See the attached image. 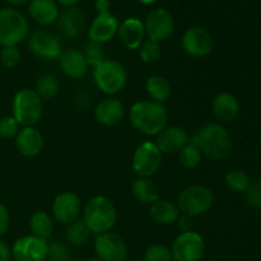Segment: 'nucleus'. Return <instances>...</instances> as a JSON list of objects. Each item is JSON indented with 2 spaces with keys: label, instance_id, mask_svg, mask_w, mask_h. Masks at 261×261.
<instances>
[{
  "label": "nucleus",
  "instance_id": "obj_1",
  "mask_svg": "<svg viewBox=\"0 0 261 261\" xmlns=\"http://www.w3.org/2000/svg\"><path fill=\"white\" fill-rule=\"evenodd\" d=\"M130 122L140 134L157 137L168 122V111L163 103L154 101H138L130 109Z\"/></svg>",
  "mask_w": 261,
  "mask_h": 261
},
{
  "label": "nucleus",
  "instance_id": "obj_2",
  "mask_svg": "<svg viewBox=\"0 0 261 261\" xmlns=\"http://www.w3.org/2000/svg\"><path fill=\"white\" fill-rule=\"evenodd\" d=\"M201 154L212 161H223L233 149V140L221 124H206L195 134Z\"/></svg>",
  "mask_w": 261,
  "mask_h": 261
},
{
  "label": "nucleus",
  "instance_id": "obj_3",
  "mask_svg": "<svg viewBox=\"0 0 261 261\" xmlns=\"http://www.w3.org/2000/svg\"><path fill=\"white\" fill-rule=\"evenodd\" d=\"M83 222L91 233L110 232L117 222V211L112 201L105 196H94L84 206Z\"/></svg>",
  "mask_w": 261,
  "mask_h": 261
},
{
  "label": "nucleus",
  "instance_id": "obj_4",
  "mask_svg": "<svg viewBox=\"0 0 261 261\" xmlns=\"http://www.w3.org/2000/svg\"><path fill=\"white\" fill-rule=\"evenodd\" d=\"M12 111L20 126H35L43 114V103L35 89L23 88L13 97Z\"/></svg>",
  "mask_w": 261,
  "mask_h": 261
},
{
  "label": "nucleus",
  "instance_id": "obj_5",
  "mask_svg": "<svg viewBox=\"0 0 261 261\" xmlns=\"http://www.w3.org/2000/svg\"><path fill=\"white\" fill-rule=\"evenodd\" d=\"M93 81L99 91L107 96H114L126 86V69L115 59H105L99 65L93 68Z\"/></svg>",
  "mask_w": 261,
  "mask_h": 261
},
{
  "label": "nucleus",
  "instance_id": "obj_6",
  "mask_svg": "<svg viewBox=\"0 0 261 261\" xmlns=\"http://www.w3.org/2000/svg\"><path fill=\"white\" fill-rule=\"evenodd\" d=\"M30 24L19 10L14 8L0 9V46H17L28 37Z\"/></svg>",
  "mask_w": 261,
  "mask_h": 261
},
{
  "label": "nucleus",
  "instance_id": "obj_7",
  "mask_svg": "<svg viewBox=\"0 0 261 261\" xmlns=\"http://www.w3.org/2000/svg\"><path fill=\"white\" fill-rule=\"evenodd\" d=\"M214 195L212 190L203 185H191L184 189L177 196V208L181 214L198 217L206 213L213 206Z\"/></svg>",
  "mask_w": 261,
  "mask_h": 261
},
{
  "label": "nucleus",
  "instance_id": "obj_8",
  "mask_svg": "<svg viewBox=\"0 0 261 261\" xmlns=\"http://www.w3.org/2000/svg\"><path fill=\"white\" fill-rule=\"evenodd\" d=\"M162 166V153L154 142H144L138 145L133 155L132 167L138 177L150 178Z\"/></svg>",
  "mask_w": 261,
  "mask_h": 261
},
{
  "label": "nucleus",
  "instance_id": "obj_9",
  "mask_svg": "<svg viewBox=\"0 0 261 261\" xmlns=\"http://www.w3.org/2000/svg\"><path fill=\"white\" fill-rule=\"evenodd\" d=\"M175 261H199L205 254V241L196 231L182 232L176 237L171 249Z\"/></svg>",
  "mask_w": 261,
  "mask_h": 261
},
{
  "label": "nucleus",
  "instance_id": "obj_10",
  "mask_svg": "<svg viewBox=\"0 0 261 261\" xmlns=\"http://www.w3.org/2000/svg\"><path fill=\"white\" fill-rule=\"evenodd\" d=\"M28 46L31 53L43 61L59 60L64 51L60 38L47 30L35 31L28 38Z\"/></svg>",
  "mask_w": 261,
  "mask_h": 261
},
{
  "label": "nucleus",
  "instance_id": "obj_11",
  "mask_svg": "<svg viewBox=\"0 0 261 261\" xmlns=\"http://www.w3.org/2000/svg\"><path fill=\"white\" fill-rule=\"evenodd\" d=\"M145 35L148 40L155 42H163L168 40L175 32V19L173 15L165 8H157L150 10L144 22Z\"/></svg>",
  "mask_w": 261,
  "mask_h": 261
},
{
  "label": "nucleus",
  "instance_id": "obj_12",
  "mask_svg": "<svg viewBox=\"0 0 261 261\" xmlns=\"http://www.w3.org/2000/svg\"><path fill=\"white\" fill-rule=\"evenodd\" d=\"M94 251L97 257L103 261H124L127 256V245L120 234L110 231L97 234Z\"/></svg>",
  "mask_w": 261,
  "mask_h": 261
},
{
  "label": "nucleus",
  "instance_id": "obj_13",
  "mask_svg": "<svg viewBox=\"0 0 261 261\" xmlns=\"http://www.w3.org/2000/svg\"><path fill=\"white\" fill-rule=\"evenodd\" d=\"M47 254L48 242L32 234L15 240L12 247V256L15 261H45Z\"/></svg>",
  "mask_w": 261,
  "mask_h": 261
},
{
  "label": "nucleus",
  "instance_id": "obj_14",
  "mask_svg": "<svg viewBox=\"0 0 261 261\" xmlns=\"http://www.w3.org/2000/svg\"><path fill=\"white\" fill-rule=\"evenodd\" d=\"M181 45L188 55L193 58H205L213 51L214 40L205 28L190 27L184 32Z\"/></svg>",
  "mask_w": 261,
  "mask_h": 261
},
{
  "label": "nucleus",
  "instance_id": "obj_15",
  "mask_svg": "<svg viewBox=\"0 0 261 261\" xmlns=\"http://www.w3.org/2000/svg\"><path fill=\"white\" fill-rule=\"evenodd\" d=\"M81 206V198L73 191L59 194L53 201L54 218L61 224L73 223L78 219Z\"/></svg>",
  "mask_w": 261,
  "mask_h": 261
},
{
  "label": "nucleus",
  "instance_id": "obj_16",
  "mask_svg": "<svg viewBox=\"0 0 261 261\" xmlns=\"http://www.w3.org/2000/svg\"><path fill=\"white\" fill-rule=\"evenodd\" d=\"M189 137L184 127L181 126H166L160 134L155 137L154 144L162 154H173L178 153L189 143Z\"/></svg>",
  "mask_w": 261,
  "mask_h": 261
},
{
  "label": "nucleus",
  "instance_id": "obj_17",
  "mask_svg": "<svg viewBox=\"0 0 261 261\" xmlns=\"http://www.w3.org/2000/svg\"><path fill=\"white\" fill-rule=\"evenodd\" d=\"M119 25V19L110 12L98 14L89 25V41L102 45V43L112 40L117 35Z\"/></svg>",
  "mask_w": 261,
  "mask_h": 261
},
{
  "label": "nucleus",
  "instance_id": "obj_18",
  "mask_svg": "<svg viewBox=\"0 0 261 261\" xmlns=\"http://www.w3.org/2000/svg\"><path fill=\"white\" fill-rule=\"evenodd\" d=\"M43 144L42 134L35 126L22 127L15 137V147L23 157H37L42 152Z\"/></svg>",
  "mask_w": 261,
  "mask_h": 261
},
{
  "label": "nucleus",
  "instance_id": "obj_19",
  "mask_svg": "<svg viewBox=\"0 0 261 261\" xmlns=\"http://www.w3.org/2000/svg\"><path fill=\"white\" fill-rule=\"evenodd\" d=\"M117 35L124 47H126L127 50H138L144 42V22L135 17L126 18L119 25Z\"/></svg>",
  "mask_w": 261,
  "mask_h": 261
},
{
  "label": "nucleus",
  "instance_id": "obj_20",
  "mask_svg": "<svg viewBox=\"0 0 261 261\" xmlns=\"http://www.w3.org/2000/svg\"><path fill=\"white\" fill-rule=\"evenodd\" d=\"M125 116V107L119 99L105 98L94 109V117L103 126H116Z\"/></svg>",
  "mask_w": 261,
  "mask_h": 261
},
{
  "label": "nucleus",
  "instance_id": "obj_21",
  "mask_svg": "<svg viewBox=\"0 0 261 261\" xmlns=\"http://www.w3.org/2000/svg\"><path fill=\"white\" fill-rule=\"evenodd\" d=\"M59 27L66 38H76L86 27V15L76 7L65 8L59 14Z\"/></svg>",
  "mask_w": 261,
  "mask_h": 261
},
{
  "label": "nucleus",
  "instance_id": "obj_22",
  "mask_svg": "<svg viewBox=\"0 0 261 261\" xmlns=\"http://www.w3.org/2000/svg\"><path fill=\"white\" fill-rule=\"evenodd\" d=\"M61 71L70 79H82L88 73V64L84 59L82 51L76 48H69V50L63 51L60 59Z\"/></svg>",
  "mask_w": 261,
  "mask_h": 261
},
{
  "label": "nucleus",
  "instance_id": "obj_23",
  "mask_svg": "<svg viewBox=\"0 0 261 261\" xmlns=\"http://www.w3.org/2000/svg\"><path fill=\"white\" fill-rule=\"evenodd\" d=\"M212 110L216 119L222 124L232 122L237 117L240 111V105L236 97L229 92H222L214 97L212 102Z\"/></svg>",
  "mask_w": 261,
  "mask_h": 261
},
{
  "label": "nucleus",
  "instance_id": "obj_24",
  "mask_svg": "<svg viewBox=\"0 0 261 261\" xmlns=\"http://www.w3.org/2000/svg\"><path fill=\"white\" fill-rule=\"evenodd\" d=\"M31 18L42 27L54 24L59 19V5L55 0H31L28 4Z\"/></svg>",
  "mask_w": 261,
  "mask_h": 261
},
{
  "label": "nucleus",
  "instance_id": "obj_25",
  "mask_svg": "<svg viewBox=\"0 0 261 261\" xmlns=\"http://www.w3.org/2000/svg\"><path fill=\"white\" fill-rule=\"evenodd\" d=\"M180 214L176 204L168 200H163V199H158L154 204L150 205L149 209L150 218L161 226H171V224L176 223Z\"/></svg>",
  "mask_w": 261,
  "mask_h": 261
},
{
  "label": "nucleus",
  "instance_id": "obj_26",
  "mask_svg": "<svg viewBox=\"0 0 261 261\" xmlns=\"http://www.w3.org/2000/svg\"><path fill=\"white\" fill-rule=\"evenodd\" d=\"M133 195L138 203L152 205L160 199V189L148 177H138L133 182Z\"/></svg>",
  "mask_w": 261,
  "mask_h": 261
},
{
  "label": "nucleus",
  "instance_id": "obj_27",
  "mask_svg": "<svg viewBox=\"0 0 261 261\" xmlns=\"http://www.w3.org/2000/svg\"><path fill=\"white\" fill-rule=\"evenodd\" d=\"M145 91L150 99L160 103H165L172 93L170 81L162 75H150L145 82Z\"/></svg>",
  "mask_w": 261,
  "mask_h": 261
},
{
  "label": "nucleus",
  "instance_id": "obj_28",
  "mask_svg": "<svg viewBox=\"0 0 261 261\" xmlns=\"http://www.w3.org/2000/svg\"><path fill=\"white\" fill-rule=\"evenodd\" d=\"M30 228L32 236L47 241L54 231V221L46 212H36L30 218Z\"/></svg>",
  "mask_w": 261,
  "mask_h": 261
},
{
  "label": "nucleus",
  "instance_id": "obj_29",
  "mask_svg": "<svg viewBox=\"0 0 261 261\" xmlns=\"http://www.w3.org/2000/svg\"><path fill=\"white\" fill-rule=\"evenodd\" d=\"M91 234V231L86 226L83 219H76L73 223L68 224L65 239L73 246H84V245L88 244Z\"/></svg>",
  "mask_w": 261,
  "mask_h": 261
},
{
  "label": "nucleus",
  "instance_id": "obj_30",
  "mask_svg": "<svg viewBox=\"0 0 261 261\" xmlns=\"http://www.w3.org/2000/svg\"><path fill=\"white\" fill-rule=\"evenodd\" d=\"M60 84L58 78L53 74H42L37 78L35 84V92L41 97V99H53L59 94Z\"/></svg>",
  "mask_w": 261,
  "mask_h": 261
},
{
  "label": "nucleus",
  "instance_id": "obj_31",
  "mask_svg": "<svg viewBox=\"0 0 261 261\" xmlns=\"http://www.w3.org/2000/svg\"><path fill=\"white\" fill-rule=\"evenodd\" d=\"M250 182H251V180H250L249 175L240 168L231 170L226 175L227 188L233 193H245V190L249 188Z\"/></svg>",
  "mask_w": 261,
  "mask_h": 261
},
{
  "label": "nucleus",
  "instance_id": "obj_32",
  "mask_svg": "<svg viewBox=\"0 0 261 261\" xmlns=\"http://www.w3.org/2000/svg\"><path fill=\"white\" fill-rule=\"evenodd\" d=\"M201 157H203V154H201L199 147L190 144V143H188V144L178 152V160H180V163L185 168H189V170H193V168L198 167L201 162Z\"/></svg>",
  "mask_w": 261,
  "mask_h": 261
},
{
  "label": "nucleus",
  "instance_id": "obj_33",
  "mask_svg": "<svg viewBox=\"0 0 261 261\" xmlns=\"http://www.w3.org/2000/svg\"><path fill=\"white\" fill-rule=\"evenodd\" d=\"M162 55V46L160 42L147 40L139 47L140 60L145 64H154Z\"/></svg>",
  "mask_w": 261,
  "mask_h": 261
},
{
  "label": "nucleus",
  "instance_id": "obj_34",
  "mask_svg": "<svg viewBox=\"0 0 261 261\" xmlns=\"http://www.w3.org/2000/svg\"><path fill=\"white\" fill-rule=\"evenodd\" d=\"M82 54H83L88 66H92V68H96L97 65H99L105 60V51L101 43L88 41L84 45Z\"/></svg>",
  "mask_w": 261,
  "mask_h": 261
},
{
  "label": "nucleus",
  "instance_id": "obj_35",
  "mask_svg": "<svg viewBox=\"0 0 261 261\" xmlns=\"http://www.w3.org/2000/svg\"><path fill=\"white\" fill-rule=\"evenodd\" d=\"M145 261H172V254L167 246L161 244H154L145 250Z\"/></svg>",
  "mask_w": 261,
  "mask_h": 261
},
{
  "label": "nucleus",
  "instance_id": "obj_36",
  "mask_svg": "<svg viewBox=\"0 0 261 261\" xmlns=\"http://www.w3.org/2000/svg\"><path fill=\"white\" fill-rule=\"evenodd\" d=\"M0 63L8 69H13L20 63V51L17 46H5L0 51Z\"/></svg>",
  "mask_w": 261,
  "mask_h": 261
},
{
  "label": "nucleus",
  "instance_id": "obj_37",
  "mask_svg": "<svg viewBox=\"0 0 261 261\" xmlns=\"http://www.w3.org/2000/svg\"><path fill=\"white\" fill-rule=\"evenodd\" d=\"M71 252L65 244L60 241H53L48 244L47 259L51 261H69Z\"/></svg>",
  "mask_w": 261,
  "mask_h": 261
},
{
  "label": "nucleus",
  "instance_id": "obj_38",
  "mask_svg": "<svg viewBox=\"0 0 261 261\" xmlns=\"http://www.w3.org/2000/svg\"><path fill=\"white\" fill-rule=\"evenodd\" d=\"M20 125L13 116H3L0 119V137L4 139H12L17 137Z\"/></svg>",
  "mask_w": 261,
  "mask_h": 261
},
{
  "label": "nucleus",
  "instance_id": "obj_39",
  "mask_svg": "<svg viewBox=\"0 0 261 261\" xmlns=\"http://www.w3.org/2000/svg\"><path fill=\"white\" fill-rule=\"evenodd\" d=\"M245 200L251 208H261V181H251L245 190Z\"/></svg>",
  "mask_w": 261,
  "mask_h": 261
},
{
  "label": "nucleus",
  "instance_id": "obj_40",
  "mask_svg": "<svg viewBox=\"0 0 261 261\" xmlns=\"http://www.w3.org/2000/svg\"><path fill=\"white\" fill-rule=\"evenodd\" d=\"M10 224V216L8 212L7 206L0 203V237L4 236L9 229Z\"/></svg>",
  "mask_w": 261,
  "mask_h": 261
},
{
  "label": "nucleus",
  "instance_id": "obj_41",
  "mask_svg": "<svg viewBox=\"0 0 261 261\" xmlns=\"http://www.w3.org/2000/svg\"><path fill=\"white\" fill-rule=\"evenodd\" d=\"M176 223H177L178 229H181V232L191 231V228H193V218L186 216V214H180Z\"/></svg>",
  "mask_w": 261,
  "mask_h": 261
},
{
  "label": "nucleus",
  "instance_id": "obj_42",
  "mask_svg": "<svg viewBox=\"0 0 261 261\" xmlns=\"http://www.w3.org/2000/svg\"><path fill=\"white\" fill-rule=\"evenodd\" d=\"M12 257V249L0 240V261H10Z\"/></svg>",
  "mask_w": 261,
  "mask_h": 261
},
{
  "label": "nucleus",
  "instance_id": "obj_43",
  "mask_svg": "<svg viewBox=\"0 0 261 261\" xmlns=\"http://www.w3.org/2000/svg\"><path fill=\"white\" fill-rule=\"evenodd\" d=\"M94 8L98 12V14L102 13H109L110 8H111V2L110 0H96L94 2Z\"/></svg>",
  "mask_w": 261,
  "mask_h": 261
},
{
  "label": "nucleus",
  "instance_id": "obj_44",
  "mask_svg": "<svg viewBox=\"0 0 261 261\" xmlns=\"http://www.w3.org/2000/svg\"><path fill=\"white\" fill-rule=\"evenodd\" d=\"M58 3V5H63L65 8H70V7H75V4H78L81 0H55Z\"/></svg>",
  "mask_w": 261,
  "mask_h": 261
},
{
  "label": "nucleus",
  "instance_id": "obj_45",
  "mask_svg": "<svg viewBox=\"0 0 261 261\" xmlns=\"http://www.w3.org/2000/svg\"><path fill=\"white\" fill-rule=\"evenodd\" d=\"M7 3H9L12 7H23L25 4H30L31 0H5Z\"/></svg>",
  "mask_w": 261,
  "mask_h": 261
},
{
  "label": "nucleus",
  "instance_id": "obj_46",
  "mask_svg": "<svg viewBox=\"0 0 261 261\" xmlns=\"http://www.w3.org/2000/svg\"><path fill=\"white\" fill-rule=\"evenodd\" d=\"M138 2L143 5H150V4H154L157 0H138Z\"/></svg>",
  "mask_w": 261,
  "mask_h": 261
},
{
  "label": "nucleus",
  "instance_id": "obj_47",
  "mask_svg": "<svg viewBox=\"0 0 261 261\" xmlns=\"http://www.w3.org/2000/svg\"><path fill=\"white\" fill-rule=\"evenodd\" d=\"M87 261H103V260H101V259H99V257H92V259H89V260H87Z\"/></svg>",
  "mask_w": 261,
  "mask_h": 261
},
{
  "label": "nucleus",
  "instance_id": "obj_48",
  "mask_svg": "<svg viewBox=\"0 0 261 261\" xmlns=\"http://www.w3.org/2000/svg\"><path fill=\"white\" fill-rule=\"evenodd\" d=\"M260 147H261V137H260Z\"/></svg>",
  "mask_w": 261,
  "mask_h": 261
}]
</instances>
